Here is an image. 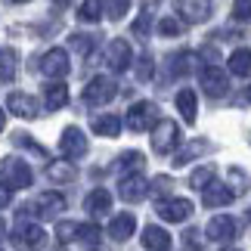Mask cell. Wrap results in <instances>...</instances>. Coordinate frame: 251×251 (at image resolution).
<instances>
[{
  "label": "cell",
  "instance_id": "cell-1",
  "mask_svg": "<svg viewBox=\"0 0 251 251\" xmlns=\"http://www.w3.org/2000/svg\"><path fill=\"white\" fill-rule=\"evenodd\" d=\"M34 180L31 168L25 165V161L19 158H3L0 161V183H3L6 189H28Z\"/></svg>",
  "mask_w": 251,
  "mask_h": 251
},
{
  "label": "cell",
  "instance_id": "cell-2",
  "mask_svg": "<svg viewBox=\"0 0 251 251\" xmlns=\"http://www.w3.org/2000/svg\"><path fill=\"white\" fill-rule=\"evenodd\" d=\"M124 124H127L133 133H140V130H152V127L158 124V105H155V102H149V100L133 102L130 109H127V118H124Z\"/></svg>",
  "mask_w": 251,
  "mask_h": 251
},
{
  "label": "cell",
  "instance_id": "cell-3",
  "mask_svg": "<svg viewBox=\"0 0 251 251\" xmlns=\"http://www.w3.org/2000/svg\"><path fill=\"white\" fill-rule=\"evenodd\" d=\"M177 143H180V127H177V121L158 118V124L152 127V149H155L158 155H168V152L177 149Z\"/></svg>",
  "mask_w": 251,
  "mask_h": 251
},
{
  "label": "cell",
  "instance_id": "cell-4",
  "mask_svg": "<svg viewBox=\"0 0 251 251\" xmlns=\"http://www.w3.org/2000/svg\"><path fill=\"white\" fill-rule=\"evenodd\" d=\"M199 84L211 100H224L229 93V78H226V72L220 69V65H205V69L199 72Z\"/></svg>",
  "mask_w": 251,
  "mask_h": 251
},
{
  "label": "cell",
  "instance_id": "cell-5",
  "mask_svg": "<svg viewBox=\"0 0 251 251\" xmlns=\"http://www.w3.org/2000/svg\"><path fill=\"white\" fill-rule=\"evenodd\" d=\"M118 96V84L115 78H105V75H96V78L84 87V102L87 105H105Z\"/></svg>",
  "mask_w": 251,
  "mask_h": 251
},
{
  "label": "cell",
  "instance_id": "cell-6",
  "mask_svg": "<svg viewBox=\"0 0 251 251\" xmlns=\"http://www.w3.org/2000/svg\"><path fill=\"white\" fill-rule=\"evenodd\" d=\"M25 211H31L41 220H56L65 211V196H59V192H41L34 199V205H25Z\"/></svg>",
  "mask_w": 251,
  "mask_h": 251
},
{
  "label": "cell",
  "instance_id": "cell-7",
  "mask_svg": "<svg viewBox=\"0 0 251 251\" xmlns=\"http://www.w3.org/2000/svg\"><path fill=\"white\" fill-rule=\"evenodd\" d=\"M69 53L62 50V47H53V50H47L41 56V75H47L50 81H62L65 75H69Z\"/></svg>",
  "mask_w": 251,
  "mask_h": 251
},
{
  "label": "cell",
  "instance_id": "cell-8",
  "mask_svg": "<svg viewBox=\"0 0 251 251\" xmlns=\"http://www.w3.org/2000/svg\"><path fill=\"white\" fill-rule=\"evenodd\" d=\"M177 13L183 25H201L211 19V0H177Z\"/></svg>",
  "mask_w": 251,
  "mask_h": 251
},
{
  "label": "cell",
  "instance_id": "cell-9",
  "mask_svg": "<svg viewBox=\"0 0 251 251\" xmlns=\"http://www.w3.org/2000/svg\"><path fill=\"white\" fill-rule=\"evenodd\" d=\"M158 217L161 220H168V224H183V220H189L192 217V201L189 199H165V201H158Z\"/></svg>",
  "mask_w": 251,
  "mask_h": 251
},
{
  "label": "cell",
  "instance_id": "cell-10",
  "mask_svg": "<svg viewBox=\"0 0 251 251\" xmlns=\"http://www.w3.org/2000/svg\"><path fill=\"white\" fill-rule=\"evenodd\" d=\"M133 62V53H130V44L124 37H115V41L105 47V65L112 72H127Z\"/></svg>",
  "mask_w": 251,
  "mask_h": 251
},
{
  "label": "cell",
  "instance_id": "cell-11",
  "mask_svg": "<svg viewBox=\"0 0 251 251\" xmlns=\"http://www.w3.org/2000/svg\"><path fill=\"white\" fill-rule=\"evenodd\" d=\"M208 239L211 242H233L236 233H239V224H236V217H229V214H214L208 220Z\"/></svg>",
  "mask_w": 251,
  "mask_h": 251
},
{
  "label": "cell",
  "instance_id": "cell-12",
  "mask_svg": "<svg viewBox=\"0 0 251 251\" xmlns=\"http://www.w3.org/2000/svg\"><path fill=\"white\" fill-rule=\"evenodd\" d=\"M59 152L65 158H84L87 155V137L81 133V127H65L59 137Z\"/></svg>",
  "mask_w": 251,
  "mask_h": 251
},
{
  "label": "cell",
  "instance_id": "cell-13",
  "mask_svg": "<svg viewBox=\"0 0 251 251\" xmlns=\"http://www.w3.org/2000/svg\"><path fill=\"white\" fill-rule=\"evenodd\" d=\"M13 242L19 248H25V251H31V248H41L47 242V233L41 229V224H19L13 229Z\"/></svg>",
  "mask_w": 251,
  "mask_h": 251
},
{
  "label": "cell",
  "instance_id": "cell-14",
  "mask_svg": "<svg viewBox=\"0 0 251 251\" xmlns=\"http://www.w3.org/2000/svg\"><path fill=\"white\" fill-rule=\"evenodd\" d=\"M118 196L124 199V201H140V199H146L149 196V183H146V177L143 174H130V177H121L118 180Z\"/></svg>",
  "mask_w": 251,
  "mask_h": 251
},
{
  "label": "cell",
  "instance_id": "cell-15",
  "mask_svg": "<svg viewBox=\"0 0 251 251\" xmlns=\"http://www.w3.org/2000/svg\"><path fill=\"white\" fill-rule=\"evenodd\" d=\"M236 199V192H233V186H226V183H208L205 189H201V201H205V208H224V205H229V201Z\"/></svg>",
  "mask_w": 251,
  "mask_h": 251
},
{
  "label": "cell",
  "instance_id": "cell-16",
  "mask_svg": "<svg viewBox=\"0 0 251 251\" xmlns=\"http://www.w3.org/2000/svg\"><path fill=\"white\" fill-rule=\"evenodd\" d=\"M84 211L90 217H102V214H109L112 211V192L109 189H102V186H96L87 192V199H84Z\"/></svg>",
  "mask_w": 251,
  "mask_h": 251
},
{
  "label": "cell",
  "instance_id": "cell-17",
  "mask_svg": "<svg viewBox=\"0 0 251 251\" xmlns=\"http://www.w3.org/2000/svg\"><path fill=\"white\" fill-rule=\"evenodd\" d=\"M6 109L13 115H19V118H37V100L28 93H19V90H13L6 96Z\"/></svg>",
  "mask_w": 251,
  "mask_h": 251
},
{
  "label": "cell",
  "instance_id": "cell-18",
  "mask_svg": "<svg viewBox=\"0 0 251 251\" xmlns=\"http://www.w3.org/2000/svg\"><path fill=\"white\" fill-rule=\"evenodd\" d=\"M133 229H137V217L133 214H115L112 217V224H109V236L115 239V242H127V239L133 236Z\"/></svg>",
  "mask_w": 251,
  "mask_h": 251
},
{
  "label": "cell",
  "instance_id": "cell-19",
  "mask_svg": "<svg viewBox=\"0 0 251 251\" xmlns=\"http://www.w3.org/2000/svg\"><path fill=\"white\" fill-rule=\"evenodd\" d=\"M205 152H211V143L208 140H192L189 146H183L177 155H174V168H186L189 161H196L199 155H205Z\"/></svg>",
  "mask_w": 251,
  "mask_h": 251
},
{
  "label": "cell",
  "instance_id": "cell-20",
  "mask_svg": "<svg viewBox=\"0 0 251 251\" xmlns=\"http://www.w3.org/2000/svg\"><path fill=\"white\" fill-rule=\"evenodd\" d=\"M140 239H143V245H146L149 251H168L171 248V233L161 229V226H146Z\"/></svg>",
  "mask_w": 251,
  "mask_h": 251
},
{
  "label": "cell",
  "instance_id": "cell-21",
  "mask_svg": "<svg viewBox=\"0 0 251 251\" xmlns=\"http://www.w3.org/2000/svg\"><path fill=\"white\" fill-rule=\"evenodd\" d=\"M90 127L96 137H118L121 133V118L118 115H96L90 121Z\"/></svg>",
  "mask_w": 251,
  "mask_h": 251
},
{
  "label": "cell",
  "instance_id": "cell-22",
  "mask_svg": "<svg viewBox=\"0 0 251 251\" xmlns=\"http://www.w3.org/2000/svg\"><path fill=\"white\" fill-rule=\"evenodd\" d=\"M143 165H146V155L143 152H124V155L115 161V168H118L121 177H130V174H143Z\"/></svg>",
  "mask_w": 251,
  "mask_h": 251
},
{
  "label": "cell",
  "instance_id": "cell-23",
  "mask_svg": "<svg viewBox=\"0 0 251 251\" xmlns=\"http://www.w3.org/2000/svg\"><path fill=\"white\" fill-rule=\"evenodd\" d=\"M192 69H196V53H189V50L174 53L171 62H168V75H171V78H180V75H186Z\"/></svg>",
  "mask_w": 251,
  "mask_h": 251
},
{
  "label": "cell",
  "instance_id": "cell-24",
  "mask_svg": "<svg viewBox=\"0 0 251 251\" xmlns=\"http://www.w3.org/2000/svg\"><path fill=\"white\" fill-rule=\"evenodd\" d=\"M177 112L183 115V121L186 124H196V112H199V100H196V93L189 90H180L177 93Z\"/></svg>",
  "mask_w": 251,
  "mask_h": 251
},
{
  "label": "cell",
  "instance_id": "cell-25",
  "mask_svg": "<svg viewBox=\"0 0 251 251\" xmlns=\"http://www.w3.org/2000/svg\"><path fill=\"white\" fill-rule=\"evenodd\" d=\"M229 72L236 78H251V50L248 47H239V50L229 56Z\"/></svg>",
  "mask_w": 251,
  "mask_h": 251
},
{
  "label": "cell",
  "instance_id": "cell-26",
  "mask_svg": "<svg viewBox=\"0 0 251 251\" xmlns=\"http://www.w3.org/2000/svg\"><path fill=\"white\" fill-rule=\"evenodd\" d=\"M65 102H69V87L59 84V81H53L50 87H47V93H44V105L50 112H56V109H62Z\"/></svg>",
  "mask_w": 251,
  "mask_h": 251
},
{
  "label": "cell",
  "instance_id": "cell-27",
  "mask_svg": "<svg viewBox=\"0 0 251 251\" xmlns=\"http://www.w3.org/2000/svg\"><path fill=\"white\" fill-rule=\"evenodd\" d=\"M47 177H50L53 183H72L75 177H78V171H75L69 161H53V165L47 168Z\"/></svg>",
  "mask_w": 251,
  "mask_h": 251
},
{
  "label": "cell",
  "instance_id": "cell-28",
  "mask_svg": "<svg viewBox=\"0 0 251 251\" xmlns=\"http://www.w3.org/2000/svg\"><path fill=\"white\" fill-rule=\"evenodd\" d=\"M102 9H105V0H84L81 9H78V19L81 22H100L102 19Z\"/></svg>",
  "mask_w": 251,
  "mask_h": 251
},
{
  "label": "cell",
  "instance_id": "cell-29",
  "mask_svg": "<svg viewBox=\"0 0 251 251\" xmlns=\"http://www.w3.org/2000/svg\"><path fill=\"white\" fill-rule=\"evenodd\" d=\"M171 189H174V180H171V177H165V174H158V177L149 183V196L155 199V201H165Z\"/></svg>",
  "mask_w": 251,
  "mask_h": 251
},
{
  "label": "cell",
  "instance_id": "cell-30",
  "mask_svg": "<svg viewBox=\"0 0 251 251\" xmlns=\"http://www.w3.org/2000/svg\"><path fill=\"white\" fill-rule=\"evenodd\" d=\"M16 78V50H0V81Z\"/></svg>",
  "mask_w": 251,
  "mask_h": 251
},
{
  "label": "cell",
  "instance_id": "cell-31",
  "mask_svg": "<svg viewBox=\"0 0 251 251\" xmlns=\"http://www.w3.org/2000/svg\"><path fill=\"white\" fill-rule=\"evenodd\" d=\"M100 236H102V229L96 226V224H78V242L93 248L96 242H100Z\"/></svg>",
  "mask_w": 251,
  "mask_h": 251
},
{
  "label": "cell",
  "instance_id": "cell-32",
  "mask_svg": "<svg viewBox=\"0 0 251 251\" xmlns=\"http://www.w3.org/2000/svg\"><path fill=\"white\" fill-rule=\"evenodd\" d=\"M208 183H214V168H211V165L199 168V171L189 177V186H192V189H205Z\"/></svg>",
  "mask_w": 251,
  "mask_h": 251
},
{
  "label": "cell",
  "instance_id": "cell-33",
  "mask_svg": "<svg viewBox=\"0 0 251 251\" xmlns=\"http://www.w3.org/2000/svg\"><path fill=\"white\" fill-rule=\"evenodd\" d=\"M152 6H155V3H152V0H149V3H146V9H143V13H140V19H137V22H133V28H130V31L137 34V37H146V34H149V22H152Z\"/></svg>",
  "mask_w": 251,
  "mask_h": 251
},
{
  "label": "cell",
  "instance_id": "cell-34",
  "mask_svg": "<svg viewBox=\"0 0 251 251\" xmlns=\"http://www.w3.org/2000/svg\"><path fill=\"white\" fill-rule=\"evenodd\" d=\"M130 9V0H105V13H109L112 22H121Z\"/></svg>",
  "mask_w": 251,
  "mask_h": 251
},
{
  "label": "cell",
  "instance_id": "cell-35",
  "mask_svg": "<svg viewBox=\"0 0 251 251\" xmlns=\"http://www.w3.org/2000/svg\"><path fill=\"white\" fill-rule=\"evenodd\" d=\"M180 31H183V22H180V19H174V16H165L158 22V34L161 37H177Z\"/></svg>",
  "mask_w": 251,
  "mask_h": 251
},
{
  "label": "cell",
  "instance_id": "cell-36",
  "mask_svg": "<svg viewBox=\"0 0 251 251\" xmlns=\"http://www.w3.org/2000/svg\"><path fill=\"white\" fill-rule=\"evenodd\" d=\"M69 44H72V50L81 53V56H87V53L93 50V37H90V34H72Z\"/></svg>",
  "mask_w": 251,
  "mask_h": 251
},
{
  "label": "cell",
  "instance_id": "cell-37",
  "mask_svg": "<svg viewBox=\"0 0 251 251\" xmlns=\"http://www.w3.org/2000/svg\"><path fill=\"white\" fill-rule=\"evenodd\" d=\"M56 236H59V242H75V239H78V224L62 220V224L56 226Z\"/></svg>",
  "mask_w": 251,
  "mask_h": 251
},
{
  "label": "cell",
  "instance_id": "cell-38",
  "mask_svg": "<svg viewBox=\"0 0 251 251\" xmlns=\"http://www.w3.org/2000/svg\"><path fill=\"white\" fill-rule=\"evenodd\" d=\"M233 19L236 22H251V0H236L233 3Z\"/></svg>",
  "mask_w": 251,
  "mask_h": 251
},
{
  "label": "cell",
  "instance_id": "cell-39",
  "mask_svg": "<svg viewBox=\"0 0 251 251\" xmlns=\"http://www.w3.org/2000/svg\"><path fill=\"white\" fill-rule=\"evenodd\" d=\"M13 140L19 143V146H28V149H31V152H37V155H41V158H47V149H44V146H37L34 140H28V133H16Z\"/></svg>",
  "mask_w": 251,
  "mask_h": 251
},
{
  "label": "cell",
  "instance_id": "cell-40",
  "mask_svg": "<svg viewBox=\"0 0 251 251\" xmlns=\"http://www.w3.org/2000/svg\"><path fill=\"white\" fill-rule=\"evenodd\" d=\"M229 180L236 183L233 192H245V189H248V177H245V174L239 171V168H229Z\"/></svg>",
  "mask_w": 251,
  "mask_h": 251
},
{
  "label": "cell",
  "instance_id": "cell-41",
  "mask_svg": "<svg viewBox=\"0 0 251 251\" xmlns=\"http://www.w3.org/2000/svg\"><path fill=\"white\" fill-rule=\"evenodd\" d=\"M201 233L199 229H189L186 236H183V245H186V251H201V239H199Z\"/></svg>",
  "mask_w": 251,
  "mask_h": 251
},
{
  "label": "cell",
  "instance_id": "cell-42",
  "mask_svg": "<svg viewBox=\"0 0 251 251\" xmlns=\"http://www.w3.org/2000/svg\"><path fill=\"white\" fill-rule=\"evenodd\" d=\"M137 78H143V81H149V78H152V56H140Z\"/></svg>",
  "mask_w": 251,
  "mask_h": 251
},
{
  "label": "cell",
  "instance_id": "cell-43",
  "mask_svg": "<svg viewBox=\"0 0 251 251\" xmlns=\"http://www.w3.org/2000/svg\"><path fill=\"white\" fill-rule=\"evenodd\" d=\"M9 201H13V189H6L3 183H0V208H6Z\"/></svg>",
  "mask_w": 251,
  "mask_h": 251
},
{
  "label": "cell",
  "instance_id": "cell-44",
  "mask_svg": "<svg viewBox=\"0 0 251 251\" xmlns=\"http://www.w3.org/2000/svg\"><path fill=\"white\" fill-rule=\"evenodd\" d=\"M3 127H6V112L0 109V133H3Z\"/></svg>",
  "mask_w": 251,
  "mask_h": 251
},
{
  "label": "cell",
  "instance_id": "cell-45",
  "mask_svg": "<svg viewBox=\"0 0 251 251\" xmlns=\"http://www.w3.org/2000/svg\"><path fill=\"white\" fill-rule=\"evenodd\" d=\"M9 3H28V0H9Z\"/></svg>",
  "mask_w": 251,
  "mask_h": 251
},
{
  "label": "cell",
  "instance_id": "cell-46",
  "mask_svg": "<svg viewBox=\"0 0 251 251\" xmlns=\"http://www.w3.org/2000/svg\"><path fill=\"white\" fill-rule=\"evenodd\" d=\"M245 96H248V100H251V87H248V93H245Z\"/></svg>",
  "mask_w": 251,
  "mask_h": 251
},
{
  "label": "cell",
  "instance_id": "cell-47",
  "mask_svg": "<svg viewBox=\"0 0 251 251\" xmlns=\"http://www.w3.org/2000/svg\"><path fill=\"white\" fill-rule=\"evenodd\" d=\"M248 220H251V208H248Z\"/></svg>",
  "mask_w": 251,
  "mask_h": 251
},
{
  "label": "cell",
  "instance_id": "cell-48",
  "mask_svg": "<svg viewBox=\"0 0 251 251\" xmlns=\"http://www.w3.org/2000/svg\"><path fill=\"white\" fill-rule=\"evenodd\" d=\"M224 251H236V248H224Z\"/></svg>",
  "mask_w": 251,
  "mask_h": 251
},
{
  "label": "cell",
  "instance_id": "cell-49",
  "mask_svg": "<svg viewBox=\"0 0 251 251\" xmlns=\"http://www.w3.org/2000/svg\"><path fill=\"white\" fill-rule=\"evenodd\" d=\"M59 3H69V0H59Z\"/></svg>",
  "mask_w": 251,
  "mask_h": 251
},
{
  "label": "cell",
  "instance_id": "cell-50",
  "mask_svg": "<svg viewBox=\"0 0 251 251\" xmlns=\"http://www.w3.org/2000/svg\"><path fill=\"white\" fill-rule=\"evenodd\" d=\"M248 140H251V137H248Z\"/></svg>",
  "mask_w": 251,
  "mask_h": 251
}]
</instances>
